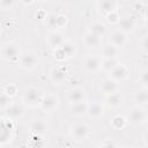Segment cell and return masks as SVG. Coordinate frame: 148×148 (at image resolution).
Returning <instances> with one entry per match:
<instances>
[{
  "instance_id": "obj_15",
  "label": "cell",
  "mask_w": 148,
  "mask_h": 148,
  "mask_svg": "<svg viewBox=\"0 0 148 148\" xmlns=\"http://www.w3.org/2000/svg\"><path fill=\"white\" fill-rule=\"evenodd\" d=\"M128 42V37H127V34H125L124 31L121 30H114L112 31L110 35H109V43L117 46V47H123L127 44Z\"/></svg>"
},
{
  "instance_id": "obj_23",
  "label": "cell",
  "mask_w": 148,
  "mask_h": 148,
  "mask_svg": "<svg viewBox=\"0 0 148 148\" xmlns=\"http://www.w3.org/2000/svg\"><path fill=\"white\" fill-rule=\"evenodd\" d=\"M59 47L62 51V53L65 54L66 59H71V58L75 57L76 53H77V45H76V43H74L72 40H67L66 39L62 43V45L59 46Z\"/></svg>"
},
{
  "instance_id": "obj_27",
  "label": "cell",
  "mask_w": 148,
  "mask_h": 148,
  "mask_svg": "<svg viewBox=\"0 0 148 148\" xmlns=\"http://www.w3.org/2000/svg\"><path fill=\"white\" fill-rule=\"evenodd\" d=\"M139 83L141 84V88H147L148 89V69L143 67L139 72V77H138Z\"/></svg>"
},
{
  "instance_id": "obj_13",
  "label": "cell",
  "mask_w": 148,
  "mask_h": 148,
  "mask_svg": "<svg viewBox=\"0 0 148 148\" xmlns=\"http://www.w3.org/2000/svg\"><path fill=\"white\" fill-rule=\"evenodd\" d=\"M117 24H118L119 30H121L128 35V34H132L135 31L138 23L133 16H124V17H120V20L118 21Z\"/></svg>"
},
{
  "instance_id": "obj_31",
  "label": "cell",
  "mask_w": 148,
  "mask_h": 148,
  "mask_svg": "<svg viewBox=\"0 0 148 148\" xmlns=\"http://www.w3.org/2000/svg\"><path fill=\"white\" fill-rule=\"evenodd\" d=\"M7 96H9L10 98H13L14 96H16V94H17V87L15 86V84H7L5 88H3V90H2Z\"/></svg>"
},
{
  "instance_id": "obj_9",
  "label": "cell",
  "mask_w": 148,
  "mask_h": 148,
  "mask_svg": "<svg viewBox=\"0 0 148 148\" xmlns=\"http://www.w3.org/2000/svg\"><path fill=\"white\" fill-rule=\"evenodd\" d=\"M130 76V69L126 65L118 62L110 72H109V77L113 79L117 82H123L127 80Z\"/></svg>"
},
{
  "instance_id": "obj_34",
  "label": "cell",
  "mask_w": 148,
  "mask_h": 148,
  "mask_svg": "<svg viewBox=\"0 0 148 148\" xmlns=\"http://www.w3.org/2000/svg\"><path fill=\"white\" fill-rule=\"evenodd\" d=\"M139 47L140 50L146 54L148 52V39H147V35L142 36V39L139 42Z\"/></svg>"
},
{
  "instance_id": "obj_18",
  "label": "cell",
  "mask_w": 148,
  "mask_h": 148,
  "mask_svg": "<svg viewBox=\"0 0 148 148\" xmlns=\"http://www.w3.org/2000/svg\"><path fill=\"white\" fill-rule=\"evenodd\" d=\"M87 110H88V103L86 101L69 103V112L74 117L80 118V117L87 116Z\"/></svg>"
},
{
  "instance_id": "obj_5",
  "label": "cell",
  "mask_w": 148,
  "mask_h": 148,
  "mask_svg": "<svg viewBox=\"0 0 148 148\" xmlns=\"http://www.w3.org/2000/svg\"><path fill=\"white\" fill-rule=\"evenodd\" d=\"M18 65L22 69H25V71H32L35 69L38 64H39V58H38V54L34 51H25V52H22L20 58H18Z\"/></svg>"
},
{
  "instance_id": "obj_29",
  "label": "cell",
  "mask_w": 148,
  "mask_h": 148,
  "mask_svg": "<svg viewBox=\"0 0 148 148\" xmlns=\"http://www.w3.org/2000/svg\"><path fill=\"white\" fill-rule=\"evenodd\" d=\"M68 20L67 16L62 15V14H56V18H54V29H60L66 27Z\"/></svg>"
},
{
  "instance_id": "obj_14",
  "label": "cell",
  "mask_w": 148,
  "mask_h": 148,
  "mask_svg": "<svg viewBox=\"0 0 148 148\" xmlns=\"http://www.w3.org/2000/svg\"><path fill=\"white\" fill-rule=\"evenodd\" d=\"M66 98L69 103L86 101V98H87L86 89H83L82 87H73L66 91Z\"/></svg>"
},
{
  "instance_id": "obj_38",
  "label": "cell",
  "mask_w": 148,
  "mask_h": 148,
  "mask_svg": "<svg viewBox=\"0 0 148 148\" xmlns=\"http://www.w3.org/2000/svg\"><path fill=\"white\" fill-rule=\"evenodd\" d=\"M139 1V5H142V6H147L148 3V0H138Z\"/></svg>"
},
{
  "instance_id": "obj_17",
  "label": "cell",
  "mask_w": 148,
  "mask_h": 148,
  "mask_svg": "<svg viewBox=\"0 0 148 148\" xmlns=\"http://www.w3.org/2000/svg\"><path fill=\"white\" fill-rule=\"evenodd\" d=\"M82 42L89 49H97V47L102 46V43H103L102 42V37H99V36H97V35H95V34H92V32H90L88 30L83 35Z\"/></svg>"
},
{
  "instance_id": "obj_26",
  "label": "cell",
  "mask_w": 148,
  "mask_h": 148,
  "mask_svg": "<svg viewBox=\"0 0 148 148\" xmlns=\"http://www.w3.org/2000/svg\"><path fill=\"white\" fill-rule=\"evenodd\" d=\"M111 126L114 128V130H123L126 127L127 125V119L126 117L121 116V114H116L112 119H111Z\"/></svg>"
},
{
  "instance_id": "obj_37",
  "label": "cell",
  "mask_w": 148,
  "mask_h": 148,
  "mask_svg": "<svg viewBox=\"0 0 148 148\" xmlns=\"http://www.w3.org/2000/svg\"><path fill=\"white\" fill-rule=\"evenodd\" d=\"M22 3H24V5H31V3H34L35 2V0H20Z\"/></svg>"
},
{
  "instance_id": "obj_16",
  "label": "cell",
  "mask_w": 148,
  "mask_h": 148,
  "mask_svg": "<svg viewBox=\"0 0 148 148\" xmlns=\"http://www.w3.org/2000/svg\"><path fill=\"white\" fill-rule=\"evenodd\" d=\"M5 112H6L7 118H9L10 120H14V119L21 118L24 114V108L22 104L12 101L10 104L5 109Z\"/></svg>"
},
{
  "instance_id": "obj_30",
  "label": "cell",
  "mask_w": 148,
  "mask_h": 148,
  "mask_svg": "<svg viewBox=\"0 0 148 148\" xmlns=\"http://www.w3.org/2000/svg\"><path fill=\"white\" fill-rule=\"evenodd\" d=\"M105 16H106L108 22H110L111 24H117L118 21L120 20V16H119V13H118L117 9L113 10V12H111V13H109V14H106Z\"/></svg>"
},
{
  "instance_id": "obj_28",
  "label": "cell",
  "mask_w": 148,
  "mask_h": 148,
  "mask_svg": "<svg viewBox=\"0 0 148 148\" xmlns=\"http://www.w3.org/2000/svg\"><path fill=\"white\" fill-rule=\"evenodd\" d=\"M118 64L117 59H102V66H101V69L109 73L116 65Z\"/></svg>"
},
{
  "instance_id": "obj_24",
  "label": "cell",
  "mask_w": 148,
  "mask_h": 148,
  "mask_svg": "<svg viewBox=\"0 0 148 148\" xmlns=\"http://www.w3.org/2000/svg\"><path fill=\"white\" fill-rule=\"evenodd\" d=\"M88 31H90L99 37H104L108 32V25L102 21H94L88 25Z\"/></svg>"
},
{
  "instance_id": "obj_10",
  "label": "cell",
  "mask_w": 148,
  "mask_h": 148,
  "mask_svg": "<svg viewBox=\"0 0 148 148\" xmlns=\"http://www.w3.org/2000/svg\"><path fill=\"white\" fill-rule=\"evenodd\" d=\"M124 103V95L118 90L111 94H106L103 99V105L109 109H118Z\"/></svg>"
},
{
  "instance_id": "obj_3",
  "label": "cell",
  "mask_w": 148,
  "mask_h": 148,
  "mask_svg": "<svg viewBox=\"0 0 148 148\" xmlns=\"http://www.w3.org/2000/svg\"><path fill=\"white\" fill-rule=\"evenodd\" d=\"M90 133H91V130L89 125L83 121L73 123L69 126V135L73 138V140L84 141L90 136Z\"/></svg>"
},
{
  "instance_id": "obj_12",
  "label": "cell",
  "mask_w": 148,
  "mask_h": 148,
  "mask_svg": "<svg viewBox=\"0 0 148 148\" xmlns=\"http://www.w3.org/2000/svg\"><path fill=\"white\" fill-rule=\"evenodd\" d=\"M65 40H66L65 35H64L60 30H57V29L50 31L49 35H47V37H46V43H47V45H49L52 50H54V49L61 46Z\"/></svg>"
},
{
  "instance_id": "obj_33",
  "label": "cell",
  "mask_w": 148,
  "mask_h": 148,
  "mask_svg": "<svg viewBox=\"0 0 148 148\" xmlns=\"http://www.w3.org/2000/svg\"><path fill=\"white\" fill-rule=\"evenodd\" d=\"M15 3H16V0H0V9L9 10L15 6Z\"/></svg>"
},
{
  "instance_id": "obj_11",
  "label": "cell",
  "mask_w": 148,
  "mask_h": 148,
  "mask_svg": "<svg viewBox=\"0 0 148 148\" xmlns=\"http://www.w3.org/2000/svg\"><path fill=\"white\" fill-rule=\"evenodd\" d=\"M49 77H50V81L53 84L60 86V84H62L67 80V72L61 66H54V67H52L50 69Z\"/></svg>"
},
{
  "instance_id": "obj_25",
  "label": "cell",
  "mask_w": 148,
  "mask_h": 148,
  "mask_svg": "<svg viewBox=\"0 0 148 148\" xmlns=\"http://www.w3.org/2000/svg\"><path fill=\"white\" fill-rule=\"evenodd\" d=\"M133 101L135 102V105L146 106L148 103V89L141 88V89L136 90L133 95Z\"/></svg>"
},
{
  "instance_id": "obj_22",
  "label": "cell",
  "mask_w": 148,
  "mask_h": 148,
  "mask_svg": "<svg viewBox=\"0 0 148 148\" xmlns=\"http://www.w3.org/2000/svg\"><path fill=\"white\" fill-rule=\"evenodd\" d=\"M120 56V49L108 43L102 46V59H117Z\"/></svg>"
},
{
  "instance_id": "obj_21",
  "label": "cell",
  "mask_w": 148,
  "mask_h": 148,
  "mask_svg": "<svg viewBox=\"0 0 148 148\" xmlns=\"http://www.w3.org/2000/svg\"><path fill=\"white\" fill-rule=\"evenodd\" d=\"M87 116L92 119H99L104 116V105L99 102H94L91 104H88Z\"/></svg>"
},
{
  "instance_id": "obj_7",
  "label": "cell",
  "mask_w": 148,
  "mask_h": 148,
  "mask_svg": "<svg viewBox=\"0 0 148 148\" xmlns=\"http://www.w3.org/2000/svg\"><path fill=\"white\" fill-rule=\"evenodd\" d=\"M60 105V98L58 95L53 92H46L42 94L40 102H39V108L45 111V112H53L56 111Z\"/></svg>"
},
{
  "instance_id": "obj_32",
  "label": "cell",
  "mask_w": 148,
  "mask_h": 148,
  "mask_svg": "<svg viewBox=\"0 0 148 148\" xmlns=\"http://www.w3.org/2000/svg\"><path fill=\"white\" fill-rule=\"evenodd\" d=\"M12 102V98L7 96L3 91H0V109H6Z\"/></svg>"
},
{
  "instance_id": "obj_19",
  "label": "cell",
  "mask_w": 148,
  "mask_h": 148,
  "mask_svg": "<svg viewBox=\"0 0 148 148\" xmlns=\"http://www.w3.org/2000/svg\"><path fill=\"white\" fill-rule=\"evenodd\" d=\"M117 0H97L96 8L102 15H106L117 9Z\"/></svg>"
},
{
  "instance_id": "obj_39",
  "label": "cell",
  "mask_w": 148,
  "mask_h": 148,
  "mask_svg": "<svg viewBox=\"0 0 148 148\" xmlns=\"http://www.w3.org/2000/svg\"><path fill=\"white\" fill-rule=\"evenodd\" d=\"M38 1H46V0H38Z\"/></svg>"
},
{
  "instance_id": "obj_35",
  "label": "cell",
  "mask_w": 148,
  "mask_h": 148,
  "mask_svg": "<svg viewBox=\"0 0 148 148\" xmlns=\"http://www.w3.org/2000/svg\"><path fill=\"white\" fill-rule=\"evenodd\" d=\"M99 146H103V147H117L118 143L113 139H105L104 141H102L99 143Z\"/></svg>"
},
{
  "instance_id": "obj_6",
  "label": "cell",
  "mask_w": 148,
  "mask_h": 148,
  "mask_svg": "<svg viewBox=\"0 0 148 148\" xmlns=\"http://www.w3.org/2000/svg\"><path fill=\"white\" fill-rule=\"evenodd\" d=\"M40 97H42V92L38 88L29 87L22 94V104H24L25 106H29V108L39 106Z\"/></svg>"
},
{
  "instance_id": "obj_8",
  "label": "cell",
  "mask_w": 148,
  "mask_h": 148,
  "mask_svg": "<svg viewBox=\"0 0 148 148\" xmlns=\"http://www.w3.org/2000/svg\"><path fill=\"white\" fill-rule=\"evenodd\" d=\"M47 130H49V124L44 118L37 117L31 119L29 123V132L32 135L44 136L47 133Z\"/></svg>"
},
{
  "instance_id": "obj_1",
  "label": "cell",
  "mask_w": 148,
  "mask_h": 148,
  "mask_svg": "<svg viewBox=\"0 0 148 148\" xmlns=\"http://www.w3.org/2000/svg\"><path fill=\"white\" fill-rule=\"evenodd\" d=\"M126 119H127V124H130L134 127H139V126H142L147 123L148 114H147L145 106L135 105L130 110Z\"/></svg>"
},
{
  "instance_id": "obj_2",
  "label": "cell",
  "mask_w": 148,
  "mask_h": 148,
  "mask_svg": "<svg viewBox=\"0 0 148 148\" xmlns=\"http://www.w3.org/2000/svg\"><path fill=\"white\" fill-rule=\"evenodd\" d=\"M21 47L15 42H6L0 46V58L7 61L18 60L21 56Z\"/></svg>"
},
{
  "instance_id": "obj_36",
  "label": "cell",
  "mask_w": 148,
  "mask_h": 148,
  "mask_svg": "<svg viewBox=\"0 0 148 148\" xmlns=\"http://www.w3.org/2000/svg\"><path fill=\"white\" fill-rule=\"evenodd\" d=\"M147 134H148V132L147 131H145L143 132V134H142V146L143 147H148V139H147Z\"/></svg>"
},
{
  "instance_id": "obj_4",
  "label": "cell",
  "mask_w": 148,
  "mask_h": 148,
  "mask_svg": "<svg viewBox=\"0 0 148 148\" xmlns=\"http://www.w3.org/2000/svg\"><path fill=\"white\" fill-rule=\"evenodd\" d=\"M82 71L87 74H95L101 71L102 57L97 54H87L82 59Z\"/></svg>"
},
{
  "instance_id": "obj_20",
  "label": "cell",
  "mask_w": 148,
  "mask_h": 148,
  "mask_svg": "<svg viewBox=\"0 0 148 148\" xmlns=\"http://www.w3.org/2000/svg\"><path fill=\"white\" fill-rule=\"evenodd\" d=\"M119 82L114 81L113 79L111 77H105L104 80H102L99 82V90L106 95V94H111V92H114V91H118L119 90Z\"/></svg>"
}]
</instances>
